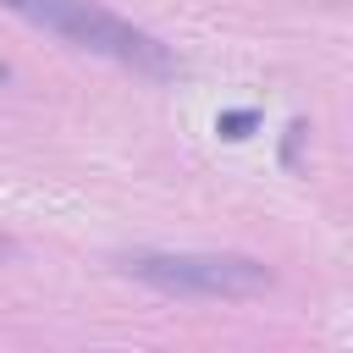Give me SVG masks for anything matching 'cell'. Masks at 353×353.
<instances>
[{"mask_svg": "<svg viewBox=\"0 0 353 353\" xmlns=\"http://www.w3.org/2000/svg\"><path fill=\"white\" fill-rule=\"evenodd\" d=\"M0 6L17 11L22 22L66 39L72 50L105 55V61L132 66V72H143V77H176V55H171L154 33H143V28H132L127 17L105 11L99 0H0Z\"/></svg>", "mask_w": 353, "mask_h": 353, "instance_id": "1", "label": "cell"}, {"mask_svg": "<svg viewBox=\"0 0 353 353\" xmlns=\"http://www.w3.org/2000/svg\"><path fill=\"white\" fill-rule=\"evenodd\" d=\"M116 270L171 298H254L276 281L270 265L248 254H193V248H132L116 254Z\"/></svg>", "mask_w": 353, "mask_h": 353, "instance_id": "2", "label": "cell"}, {"mask_svg": "<svg viewBox=\"0 0 353 353\" xmlns=\"http://www.w3.org/2000/svg\"><path fill=\"white\" fill-rule=\"evenodd\" d=\"M254 127H259V110H221V116H215V132H221V138H232V143H237V138H248Z\"/></svg>", "mask_w": 353, "mask_h": 353, "instance_id": "3", "label": "cell"}, {"mask_svg": "<svg viewBox=\"0 0 353 353\" xmlns=\"http://www.w3.org/2000/svg\"><path fill=\"white\" fill-rule=\"evenodd\" d=\"M303 138H309V127H303V121H292V127H287V143H281V160H287V165H298Z\"/></svg>", "mask_w": 353, "mask_h": 353, "instance_id": "4", "label": "cell"}]
</instances>
